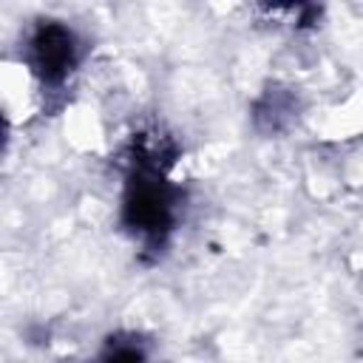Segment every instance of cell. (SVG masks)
I'll return each mask as SVG.
<instances>
[{
	"mask_svg": "<svg viewBox=\"0 0 363 363\" xmlns=\"http://www.w3.org/2000/svg\"><path fill=\"white\" fill-rule=\"evenodd\" d=\"M176 204H179V196H176V187L164 179V170L136 162L122 199L125 227L136 233L142 241L156 244L170 233L176 218Z\"/></svg>",
	"mask_w": 363,
	"mask_h": 363,
	"instance_id": "cell-1",
	"label": "cell"
},
{
	"mask_svg": "<svg viewBox=\"0 0 363 363\" xmlns=\"http://www.w3.org/2000/svg\"><path fill=\"white\" fill-rule=\"evenodd\" d=\"M26 60L43 88H57L79 62V40L65 23L43 20L28 37Z\"/></svg>",
	"mask_w": 363,
	"mask_h": 363,
	"instance_id": "cell-2",
	"label": "cell"
},
{
	"mask_svg": "<svg viewBox=\"0 0 363 363\" xmlns=\"http://www.w3.org/2000/svg\"><path fill=\"white\" fill-rule=\"evenodd\" d=\"M99 363H147V357L136 340H113Z\"/></svg>",
	"mask_w": 363,
	"mask_h": 363,
	"instance_id": "cell-4",
	"label": "cell"
},
{
	"mask_svg": "<svg viewBox=\"0 0 363 363\" xmlns=\"http://www.w3.org/2000/svg\"><path fill=\"white\" fill-rule=\"evenodd\" d=\"M292 113H295L292 96L284 94V91H269V94L261 99L255 119H258V125H264V119H269V122H267V130H278V128L284 125V119H289Z\"/></svg>",
	"mask_w": 363,
	"mask_h": 363,
	"instance_id": "cell-3",
	"label": "cell"
}]
</instances>
